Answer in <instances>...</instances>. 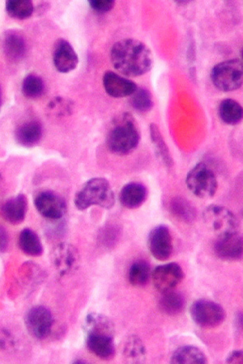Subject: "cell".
Segmentation results:
<instances>
[{
    "instance_id": "7c38bea8",
    "label": "cell",
    "mask_w": 243,
    "mask_h": 364,
    "mask_svg": "<svg viewBox=\"0 0 243 364\" xmlns=\"http://www.w3.org/2000/svg\"><path fill=\"white\" fill-rule=\"evenodd\" d=\"M148 250L154 259L166 261L171 259L174 250L171 232L166 225H159L149 233Z\"/></svg>"
},
{
    "instance_id": "6da1fadb",
    "label": "cell",
    "mask_w": 243,
    "mask_h": 364,
    "mask_svg": "<svg viewBox=\"0 0 243 364\" xmlns=\"http://www.w3.org/2000/svg\"><path fill=\"white\" fill-rule=\"evenodd\" d=\"M110 57L117 71L129 77L143 76L150 71L153 63L150 49L134 39L117 41L111 49Z\"/></svg>"
},
{
    "instance_id": "e575fe53",
    "label": "cell",
    "mask_w": 243,
    "mask_h": 364,
    "mask_svg": "<svg viewBox=\"0 0 243 364\" xmlns=\"http://www.w3.org/2000/svg\"><path fill=\"white\" fill-rule=\"evenodd\" d=\"M8 232L2 226H0V254L4 253L8 247Z\"/></svg>"
},
{
    "instance_id": "8fae6325",
    "label": "cell",
    "mask_w": 243,
    "mask_h": 364,
    "mask_svg": "<svg viewBox=\"0 0 243 364\" xmlns=\"http://www.w3.org/2000/svg\"><path fill=\"white\" fill-rule=\"evenodd\" d=\"M35 205L41 216L50 221H59L66 213L67 206L64 200L52 191H41L37 194Z\"/></svg>"
},
{
    "instance_id": "7402d4cb",
    "label": "cell",
    "mask_w": 243,
    "mask_h": 364,
    "mask_svg": "<svg viewBox=\"0 0 243 364\" xmlns=\"http://www.w3.org/2000/svg\"><path fill=\"white\" fill-rule=\"evenodd\" d=\"M3 50L7 58L17 62L24 57L26 45L24 39L16 32H7L3 40Z\"/></svg>"
},
{
    "instance_id": "2e32d148",
    "label": "cell",
    "mask_w": 243,
    "mask_h": 364,
    "mask_svg": "<svg viewBox=\"0 0 243 364\" xmlns=\"http://www.w3.org/2000/svg\"><path fill=\"white\" fill-rule=\"evenodd\" d=\"M87 347L98 358L110 361L115 356L114 336L105 334H88Z\"/></svg>"
},
{
    "instance_id": "4dcf8cb0",
    "label": "cell",
    "mask_w": 243,
    "mask_h": 364,
    "mask_svg": "<svg viewBox=\"0 0 243 364\" xmlns=\"http://www.w3.org/2000/svg\"><path fill=\"white\" fill-rule=\"evenodd\" d=\"M130 97V105L139 113H147L153 108V101L151 92L146 88H137V90Z\"/></svg>"
},
{
    "instance_id": "836d02e7",
    "label": "cell",
    "mask_w": 243,
    "mask_h": 364,
    "mask_svg": "<svg viewBox=\"0 0 243 364\" xmlns=\"http://www.w3.org/2000/svg\"><path fill=\"white\" fill-rule=\"evenodd\" d=\"M115 1L113 0H92L90 1V7L98 12H106L112 10L115 6Z\"/></svg>"
},
{
    "instance_id": "484cf974",
    "label": "cell",
    "mask_w": 243,
    "mask_h": 364,
    "mask_svg": "<svg viewBox=\"0 0 243 364\" xmlns=\"http://www.w3.org/2000/svg\"><path fill=\"white\" fill-rule=\"evenodd\" d=\"M220 118L228 125H236L242 119V107L233 99H226L219 106Z\"/></svg>"
},
{
    "instance_id": "5bb4252c",
    "label": "cell",
    "mask_w": 243,
    "mask_h": 364,
    "mask_svg": "<svg viewBox=\"0 0 243 364\" xmlns=\"http://www.w3.org/2000/svg\"><path fill=\"white\" fill-rule=\"evenodd\" d=\"M54 64L57 71L61 73H68L76 69L79 58L71 44L68 41L59 39L55 45Z\"/></svg>"
},
{
    "instance_id": "ba28073f",
    "label": "cell",
    "mask_w": 243,
    "mask_h": 364,
    "mask_svg": "<svg viewBox=\"0 0 243 364\" xmlns=\"http://www.w3.org/2000/svg\"><path fill=\"white\" fill-rule=\"evenodd\" d=\"M50 261L60 276H65L77 272L81 265V256L76 247L60 243L51 252Z\"/></svg>"
},
{
    "instance_id": "30bf717a",
    "label": "cell",
    "mask_w": 243,
    "mask_h": 364,
    "mask_svg": "<svg viewBox=\"0 0 243 364\" xmlns=\"http://www.w3.org/2000/svg\"><path fill=\"white\" fill-rule=\"evenodd\" d=\"M184 278V270L176 263L159 265L152 273L153 285L162 294L175 291Z\"/></svg>"
},
{
    "instance_id": "5b68a950",
    "label": "cell",
    "mask_w": 243,
    "mask_h": 364,
    "mask_svg": "<svg viewBox=\"0 0 243 364\" xmlns=\"http://www.w3.org/2000/svg\"><path fill=\"white\" fill-rule=\"evenodd\" d=\"M211 79L215 87L222 92L238 90L243 81L242 63L240 59H231L220 63L211 72Z\"/></svg>"
},
{
    "instance_id": "44dd1931",
    "label": "cell",
    "mask_w": 243,
    "mask_h": 364,
    "mask_svg": "<svg viewBox=\"0 0 243 364\" xmlns=\"http://www.w3.org/2000/svg\"><path fill=\"white\" fill-rule=\"evenodd\" d=\"M124 361L130 363H144L146 361V349L142 340L137 335H130L123 347Z\"/></svg>"
},
{
    "instance_id": "83f0119b",
    "label": "cell",
    "mask_w": 243,
    "mask_h": 364,
    "mask_svg": "<svg viewBox=\"0 0 243 364\" xmlns=\"http://www.w3.org/2000/svg\"><path fill=\"white\" fill-rule=\"evenodd\" d=\"M150 135L157 155L161 159L163 164L166 165L167 167H171L173 165V159L169 148H168L166 143L164 141V139L162 137L160 130H159L156 124H151Z\"/></svg>"
},
{
    "instance_id": "f35d334b",
    "label": "cell",
    "mask_w": 243,
    "mask_h": 364,
    "mask_svg": "<svg viewBox=\"0 0 243 364\" xmlns=\"http://www.w3.org/2000/svg\"><path fill=\"white\" fill-rule=\"evenodd\" d=\"M0 107H1V97H0Z\"/></svg>"
},
{
    "instance_id": "8d00e7d4",
    "label": "cell",
    "mask_w": 243,
    "mask_h": 364,
    "mask_svg": "<svg viewBox=\"0 0 243 364\" xmlns=\"http://www.w3.org/2000/svg\"><path fill=\"white\" fill-rule=\"evenodd\" d=\"M3 176L1 174H0V190H1L2 188V185H3Z\"/></svg>"
},
{
    "instance_id": "ac0fdd59",
    "label": "cell",
    "mask_w": 243,
    "mask_h": 364,
    "mask_svg": "<svg viewBox=\"0 0 243 364\" xmlns=\"http://www.w3.org/2000/svg\"><path fill=\"white\" fill-rule=\"evenodd\" d=\"M147 196L146 186L139 182H130L121 190L119 201L126 208L137 209L146 202Z\"/></svg>"
},
{
    "instance_id": "277c9868",
    "label": "cell",
    "mask_w": 243,
    "mask_h": 364,
    "mask_svg": "<svg viewBox=\"0 0 243 364\" xmlns=\"http://www.w3.org/2000/svg\"><path fill=\"white\" fill-rule=\"evenodd\" d=\"M186 184L196 197L204 199L213 198L218 188L216 175L204 163H199L188 172Z\"/></svg>"
},
{
    "instance_id": "d4e9b609",
    "label": "cell",
    "mask_w": 243,
    "mask_h": 364,
    "mask_svg": "<svg viewBox=\"0 0 243 364\" xmlns=\"http://www.w3.org/2000/svg\"><path fill=\"white\" fill-rule=\"evenodd\" d=\"M207 362V358L203 352L193 346H185L177 349L171 359V363L176 364H204Z\"/></svg>"
},
{
    "instance_id": "ffe728a7",
    "label": "cell",
    "mask_w": 243,
    "mask_h": 364,
    "mask_svg": "<svg viewBox=\"0 0 243 364\" xmlns=\"http://www.w3.org/2000/svg\"><path fill=\"white\" fill-rule=\"evenodd\" d=\"M84 330L88 334H105L115 336V328L113 322L104 314H93L86 317Z\"/></svg>"
},
{
    "instance_id": "1f68e13d",
    "label": "cell",
    "mask_w": 243,
    "mask_h": 364,
    "mask_svg": "<svg viewBox=\"0 0 243 364\" xmlns=\"http://www.w3.org/2000/svg\"><path fill=\"white\" fill-rule=\"evenodd\" d=\"M44 91L43 79L36 74H30L27 76L22 83L23 94L30 99L40 97Z\"/></svg>"
},
{
    "instance_id": "d6986e66",
    "label": "cell",
    "mask_w": 243,
    "mask_h": 364,
    "mask_svg": "<svg viewBox=\"0 0 243 364\" xmlns=\"http://www.w3.org/2000/svg\"><path fill=\"white\" fill-rule=\"evenodd\" d=\"M16 139L21 145L30 148L36 145L43 136V128L37 121H30L22 124L16 130Z\"/></svg>"
},
{
    "instance_id": "d590c367",
    "label": "cell",
    "mask_w": 243,
    "mask_h": 364,
    "mask_svg": "<svg viewBox=\"0 0 243 364\" xmlns=\"http://www.w3.org/2000/svg\"><path fill=\"white\" fill-rule=\"evenodd\" d=\"M243 353L241 350H235L233 351L226 358L228 363H242Z\"/></svg>"
},
{
    "instance_id": "603a6c76",
    "label": "cell",
    "mask_w": 243,
    "mask_h": 364,
    "mask_svg": "<svg viewBox=\"0 0 243 364\" xmlns=\"http://www.w3.org/2000/svg\"><path fill=\"white\" fill-rule=\"evenodd\" d=\"M19 248L25 254L30 256H40L43 254V246L39 236L35 231L26 228L18 237Z\"/></svg>"
},
{
    "instance_id": "4fadbf2b",
    "label": "cell",
    "mask_w": 243,
    "mask_h": 364,
    "mask_svg": "<svg viewBox=\"0 0 243 364\" xmlns=\"http://www.w3.org/2000/svg\"><path fill=\"white\" fill-rule=\"evenodd\" d=\"M218 258L226 261L242 259L243 252L242 236L237 232L220 236L214 245Z\"/></svg>"
},
{
    "instance_id": "9c48e42d",
    "label": "cell",
    "mask_w": 243,
    "mask_h": 364,
    "mask_svg": "<svg viewBox=\"0 0 243 364\" xmlns=\"http://www.w3.org/2000/svg\"><path fill=\"white\" fill-rule=\"evenodd\" d=\"M25 324L32 337L43 340L51 333L54 318L51 312L46 307L36 306L27 312Z\"/></svg>"
},
{
    "instance_id": "d6a6232c",
    "label": "cell",
    "mask_w": 243,
    "mask_h": 364,
    "mask_svg": "<svg viewBox=\"0 0 243 364\" xmlns=\"http://www.w3.org/2000/svg\"><path fill=\"white\" fill-rule=\"evenodd\" d=\"M48 111L52 115L65 116L71 114L72 105L71 101L64 99L63 97H55L48 104Z\"/></svg>"
},
{
    "instance_id": "f1b7e54d",
    "label": "cell",
    "mask_w": 243,
    "mask_h": 364,
    "mask_svg": "<svg viewBox=\"0 0 243 364\" xmlns=\"http://www.w3.org/2000/svg\"><path fill=\"white\" fill-rule=\"evenodd\" d=\"M6 10L11 17L24 20L32 16L34 12V4L29 0H10L6 3Z\"/></svg>"
},
{
    "instance_id": "74e56055",
    "label": "cell",
    "mask_w": 243,
    "mask_h": 364,
    "mask_svg": "<svg viewBox=\"0 0 243 364\" xmlns=\"http://www.w3.org/2000/svg\"><path fill=\"white\" fill-rule=\"evenodd\" d=\"M74 363H86V362L81 361H75Z\"/></svg>"
},
{
    "instance_id": "3957f363",
    "label": "cell",
    "mask_w": 243,
    "mask_h": 364,
    "mask_svg": "<svg viewBox=\"0 0 243 364\" xmlns=\"http://www.w3.org/2000/svg\"><path fill=\"white\" fill-rule=\"evenodd\" d=\"M115 203V196L109 181L97 177L88 181L75 195L74 204L79 211L93 206L111 209Z\"/></svg>"
},
{
    "instance_id": "e0dca14e",
    "label": "cell",
    "mask_w": 243,
    "mask_h": 364,
    "mask_svg": "<svg viewBox=\"0 0 243 364\" xmlns=\"http://www.w3.org/2000/svg\"><path fill=\"white\" fill-rule=\"evenodd\" d=\"M28 210V199L25 194L6 201L1 208L2 216L12 225H21L25 221Z\"/></svg>"
},
{
    "instance_id": "8992f818",
    "label": "cell",
    "mask_w": 243,
    "mask_h": 364,
    "mask_svg": "<svg viewBox=\"0 0 243 364\" xmlns=\"http://www.w3.org/2000/svg\"><path fill=\"white\" fill-rule=\"evenodd\" d=\"M191 316L200 327L213 329L223 323L226 319V312L216 302L199 300L191 305Z\"/></svg>"
},
{
    "instance_id": "7a4b0ae2",
    "label": "cell",
    "mask_w": 243,
    "mask_h": 364,
    "mask_svg": "<svg viewBox=\"0 0 243 364\" xmlns=\"http://www.w3.org/2000/svg\"><path fill=\"white\" fill-rule=\"evenodd\" d=\"M140 133L137 121L129 114L117 119L107 135V146L117 155L124 156L133 152L139 145Z\"/></svg>"
},
{
    "instance_id": "cb8c5ba5",
    "label": "cell",
    "mask_w": 243,
    "mask_h": 364,
    "mask_svg": "<svg viewBox=\"0 0 243 364\" xmlns=\"http://www.w3.org/2000/svg\"><path fill=\"white\" fill-rule=\"evenodd\" d=\"M159 307L163 314L177 316L184 310L185 299L182 294L175 291L163 293L159 301Z\"/></svg>"
},
{
    "instance_id": "4316f807",
    "label": "cell",
    "mask_w": 243,
    "mask_h": 364,
    "mask_svg": "<svg viewBox=\"0 0 243 364\" xmlns=\"http://www.w3.org/2000/svg\"><path fill=\"white\" fill-rule=\"evenodd\" d=\"M149 278H150V265L147 261L139 260L135 261L130 265L128 272V280L133 287L146 286Z\"/></svg>"
},
{
    "instance_id": "52a82bcc",
    "label": "cell",
    "mask_w": 243,
    "mask_h": 364,
    "mask_svg": "<svg viewBox=\"0 0 243 364\" xmlns=\"http://www.w3.org/2000/svg\"><path fill=\"white\" fill-rule=\"evenodd\" d=\"M203 218L205 225L218 236L237 232V219L225 207L210 205L204 210Z\"/></svg>"
},
{
    "instance_id": "9a60e30c",
    "label": "cell",
    "mask_w": 243,
    "mask_h": 364,
    "mask_svg": "<svg viewBox=\"0 0 243 364\" xmlns=\"http://www.w3.org/2000/svg\"><path fill=\"white\" fill-rule=\"evenodd\" d=\"M104 85L107 94L115 98L132 96L137 90V83L110 71L104 74Z\"/></svg>"
},
{
    "instance_id": "f546056e",
    "label": "cell",
    "mask_w": 243,
    "mask_h": 364,
    "mask_svg": "<svg viewBox=\"0 0 243 364\" xmlns=\"http://www.w3.org/2000/svg\"><path fill=\"white\" fill-rule=\"evenodd\" d=\"M171 209L173 214L186 223L193 222L195 219V209L189 201L175 198L171 201Z\"/></svg>"
}]
</instances>
